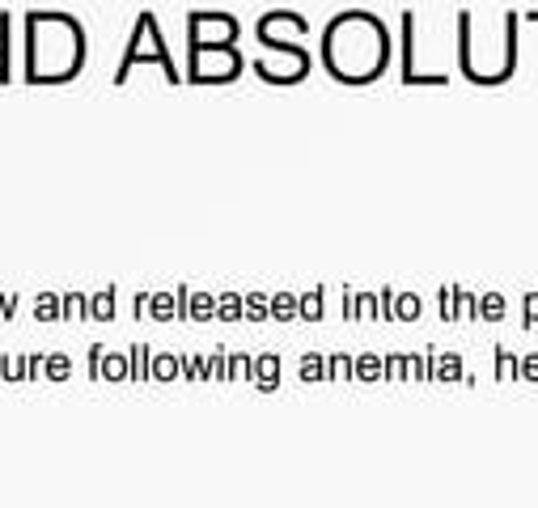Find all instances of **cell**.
<instances>
[{"mask_svg":"<svg viewBox=\"0 0 538 508\" xmlns=\"http://www.w3.org/2000/svg\"><path fill=\"white\" fill-rule=\"evenodd\" d=\"M327 60L339 77H373L386 64V30L369 13H344L327 30Z\"/></svg>","mask_w":538,"mask_h":508,"instance_id":"cell-1","label":"cell"},{"mask_svg":"<svg viewBox=\"0 0 538 508\" xmlns=\"http://www.w3.org/2000/svg\"><path fill=\"white\" fill-rule=\"evenodd\" d=\"M81 64V30L64 13L30 17V77H68Z\"/></svg>","mask_w":538,"mask_h":508,"instance_id":"cell-2","label":"cell"}]
</instances>
